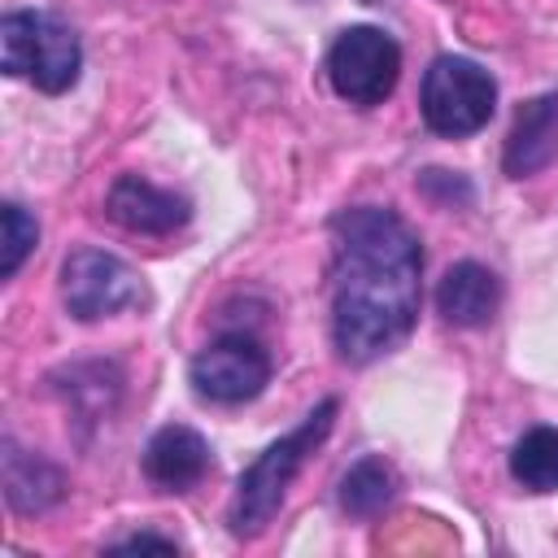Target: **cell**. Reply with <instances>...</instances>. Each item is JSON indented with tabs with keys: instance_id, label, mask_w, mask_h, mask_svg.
Segmentation results:
<instances>
[{
	"instance_id": "obj_7",
	"label": "cell",
	"mask_w": 558,
	"mask_h": 558,
	"mask_svg": "<svg viewBox=\"0 0 558 558\" xmlns=\"http://www.w3.org/2000/svg\"><path fill=\"white\" fill-rule=\"evenodd\" d=\"M61 301L78 323H96L109 314H122L144 301L140 275L105 248H74L61 262Z\"/></svg>"
},
{
	"instance_id": "obj_9",
	"label": "cell",
	"mask_w": 558,
	"mask_h": 558,
	"mask_svg": "<svg viewBox=\"0 0 558 558\" xmlns=\"http://www.w3.org/2000/svg\"><path fill=\"white\" fill-rule=\"evenodd\" d=\"M209 471V440L187 423H166L144 445V475L161 493H187Z\"/></svg>"
},
{
	"instance_id": "obj_15",
	"label": "cell",
	"mask_w": 558,
	"mask_h": 558,
	"mask_svg": "<svg viewBox=\"0 0 558 558\" xmlns=\"http://www.w3.org/2000/svg\"><path fill=\"white\" fill-rule=\"evenodd\" d=\"M0 227H4V235H0V279H13V275L22 270V262L31 257L35 240H39V222H35V214H26L17 201H4Z\"/></svg>"
},
{
	"instance_id": "obj_10",
	"label": "cell",
	"mask_w": 558,
	"mask_h": 558,
	"mask_svg": "<svg viewBox=\"0 0 558 558\" xmlns=\"http://www.w3.org/2000/svg\"><path fill=\"white\" fill-rule=\"evenodd\" d=\"M436 310L453 327H484L501 310V279L484 262H453L436 283Z\"/></svg>"
},
{
	"instance_id": "obj_12",
	"label": "cell",
	"mask_w": 558,
	"mask_h": 558,
	"mask_svg": "<svg viewBox=\"0 0 558 558\" xmlns=\"http://www.w3.org/2000/svg\"><path fill=\"white\" fill-rule=\"evenodd\" d=\"M4 497L17 514H44L65 497V475L48 458L4 440Z\"/></svg>"
},
{
	"instance_id": "obj_3",
	"label": "cell",
	"mask_w": 558,
	"mask_h": 558,
	"mask_svg": "<svg viewBox=\"0 0 558 558\" xmlns=\"http://www.w3.org/2000/svg\"><path fill=\"white\" fill-rule=\"evenodd\" d=\"M0 70L9 78H31L39 92L61 96L78 83L83 48L70 22L44 9H13L0 17Z\"/></svg>"
},
{
	"instance_id": "obj_11",
	"label": "cell",
	"mask_w": 558,
	"mask_h": 558,
	"mask_svg": "<svg viewBox=\"0 0 558 558\" xmlns=\"http://www.w3.org/2000/svg\"><path fill=\"white\" fill-rule=\"evenodd\" d=\"M554 153H558V92H545V96L527 100L514 113V126H510L501 166H506L510 179H527L541 166H549Z\"/></svg>"
},
{
	"instance_id": "obj_14",
	"label": "cell",
	"mask_w": 558,
	"mask_h": 558,
	"mask_svg": "<svg viewBox=\"0 0 558 558\" xmlns=\"http://www.w3.org/2000/svg\"><path fill=\"white\" fill-rule=\"evenodd\" d=\"M510 475L527 493H558V427H527L510 449Z\"/></svg>"
},
{
	"instance_id": "obj_8",
	"label": "cell",
	"mask_w": 558,
	"mask_h": 558,
	"mask_svg": "<svg viewBox=\"0 0 558 558\" xmlns=\"http://www.w3.org/2000/svg\"><path fill=\"white\" fill-rule=\"evenodd\" d=\"M105 214L135 235H174L192 218V201L148 183L144 174H118L113 187L105 192Z\"/></svg>"
},
{
	"instance_id": "obj_4",
	"label": "cell",
	"mask_w": 558,
	"mask_h": 558,
	"mask_svg": "<svg viewBox=\"0 0 558 558\" xmlns=\"http://www.w3.org/2000/svg\"><path fill=\"white\" fill-rule=\"evenodd\" d=\"M418 109H423L427 131L445 140H466L488 126L497 109V78L471 57L440 52L423 74Z\"/></svg>"
},
{
	"instance_id": "obj_2",
	"label": "cell",
	"mask_w": 558,
	"mask_h": 558,
	"mask_svg": "<svg viewBox=\"0 0 558 558\" xmlns=\"http://www.w3.org/2000/svg\"><path fill=\"white\" fill-rule=\"evenodd\" d=\"M336 414H340V401H336V397L318 401L288 436L270 440V445L240 471L235 497H231V510H227V523H231L235 536H257V532H266V523L279 514V506H283V497H288L296 471H301V466L310 462V453L331 436Z\"/></svg>"
},
{
	"instance_id": "obj_1",
	"label": "cell",
	"mask_w": 558,
	"mask_h": 558,
	"mask_svg": "<svg viewBox=\"0 0 558 558\" xmlns=\"http://www.w3.org/2000/svg\"><path fill=\"white\" fill-rule=\"evenodd\" d=\"M423 244L397 209L353 205L331 218V340L349 366L401 349L418 323Z\"/></svg>"
},
{
	"instance_id": "obj_6",
	"label": "cell",
	"mask_w": 558,
	"mask_h": 558,
	"mask_svg": "<svg viewBox=\"0 0 558 558\" xmlns=\"http://www.w3.org/2000/svg\"><path fill=\"white\" fill-rule=\"evenodd\" d=\"M187 379L201 401L244 405V401L262 397V388L270 384V353L248 331H222L192 357Z\"/></svg>"
},
{
	"instance_id": "obj_13",
	"label": "cell",
	"mask_w": 558,
	"mask_h": 558,
	"mask_svg": "<svg viewBox=\"0 0 558 558\" xmlns=\"http://www.w3.org/2000/svg\"><path fill=\"white\" fill-rule=\"evenodd\" d=\"M392 497H397V471L379 453L357 458L340 480V510L353 519H375Z\"/></svg>"
},
{
	"instance_id": "obj_5",
	"label": "cell",
	"mask_w": 558,
	"mask_h": 558,
	"mask_svg": "<svg viewBox=\"0 0 558 558\" xmlns=\"http://www.w3.org/2000/svg\"><path fill=\"white\" fill-rule=\"evenodd\" d=\"M331 92L357 109H375L397 92L401 48L384 26H344L327 52Z\"/></svg>"
},
{
	"instance_id": "obj_16",
	"label": "cell",
	"mask_w": 558,
	"mask_h": 558,
	"mask_svg": "<svg viewBox=\"0 0 558 558\" xmlns=\"http://www.w3.org/2000/svg\"><path fill=\"white\" fill-rule=\"evenodd\" d=\"M113 549H161V554H174L179 545L170 536H153V532H135V536H122L113 541Z\"/></svg>"
}]
</instances>
